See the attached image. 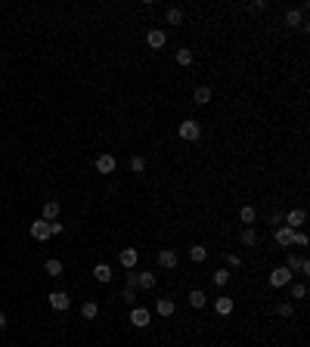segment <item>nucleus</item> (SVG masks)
<instances>
[{
	"label": "nucleus",
	"instance_id": "423d86ee",
	"mask_svg": "<svg viewBox=\"0 0 310 347\" xmlns=\"http://www.w3.org/2000/svg\"><path fill=\"white\" fill-rule=\"evenodd\" d=\"M289 282H292V270L276 267L273 273H270V285H273V289H282V285H289Z\"/></svg>",
	"mask_w": 310,
	"mask_h": 347
},
{
	"label": "nucleus",
	"instance_id": "f8f14e48",
	"mask_svg": "<svg viewBox=\"0 0 310 347\" xmlns=\"http://www.w3.org/2000/svg\"><path fill=\"white\" fill-rule=\"evenodd\" d=\"M174 310H177V304H174L171 298H158L155 301V313H158V316L167 319V316H174Z\"/></svg>",
	"mask_w": 310,
	"mask_h": 347
},
{
	"label": "nucleus",
	"instance_id": "6e6552de",
	"mask_svg": "<svg viewBox=\"0 0 310 347\" xmlns=\"http://www.w3.org/2000/svg\"><path fill=\"white\" fill-rule=\"evenodd\" d=\"M93 167L99 174H115V167H118V162H115L112 155H96V162H93Z\"/></svg>",
	"mask_w": 310,
	"mask_h": 347
},
{
	"label": "nucleus",
	"instance_id": "c85d7f7f",
	"mask_svg": "<svg viewBox=\"0 0 310 347\" xmlns=\"http://www.w3.org/2000/svg\"><path fill=\"white\" fill-rule=\"evenodd\" d=\"M292 313H295V307H292L289 301H282V304H276V316H282V319H289Z\"/></svg>",
	"mask_w": 310,
	"mask_h": 347
},
{
	"label": "nucleus",
	"instance_id": "7ed1b4c3",
	"mask_svg": "<svg viewBox=\"0 0 310 347\" xmlns=\"http://www.w3.org/2000/svg\"><path fill=\"white\" fill-rule=\"evenodd\" d=\"M158 267H162V270H174V267H177V251H174V248H162V251H158Z\"/></svg>",
	"mask_w": 310,
	"mask_h": 347
},
{
	"label": "nucleus",
	"instance_id": "6ab92c4d",
	"mask_svg": "<svg viewBox=\"0 0 310 347\" xmlns=\"http://www.w3.org/2000/svg\"><path fill=\"white\" fill-rule=\"evenodd\" d=\"M155 273H140V292H152L155 289Z\"/></svg>",
	"mask_w": 310,
	"mask_h": 347
},
{
	"label": "nucleus",
	"instance_id": "c756f323",
	"mask_svg": "<svg viewBox=\"0 0 310 347\" xmlns=\"http://www.w3.org/2000/svg\"><path fill=\"white\" fill-rule=\"evenodd\" d=\"M301 260H304V257H298V255H292V251H289V257H286V264H282V267H286V270H292V273H298Z\"/></svg>",
	"mask_w": 310,
	"mask_h": 347
},
{
	"label": "nucleus",
	"instance_id": "5701e85b",
	"mask_svg": "<svg viewBox=\"0 0 310 347\" xmlns=\"http://www.w3.org/2000/svg\"><path fill=\"white\" fill-rule=\"evenodd\" d=\"M255 217H257V211L251 208V205H245V208L239 211V220H242V223H245V226H251V223H255Z\"/></svg>",
	"mask_w": 310,
	"mask_h": 347
},
{
	"label": "nucleus",
	"instance_id": "f704fd0d",
	"mask_svg": "<svg viewBox=\"0 0 310 347\" xmlns=\"http://www.w3.org/2000/svg\"><path fill=\"white\" fill-rule=\"evenodd\" d=\"M307 242H310V239H307V233H298V230H295V245H301V248H304Z\"/></svg>",
	"mask_w": 310,
	"mask_h": 347
},
{
	"label": "nucleus",
	"instance_id": "2eb2a0df",
	"mask_svg": "<svg viewBox=\"0 0 310 347\" xmlns=\"http://www.w3.org/2000/svg\"><path fill=\"white\" fill-rule=\"evenodd\" d=\"M239 242L245 245V248H255V245H257V233H255V226H245V230L239 233Z\"/></svg>",
	"mask_w": 310,
	"mask_h": 347
},
{
	"label": "nucleus",
	"instance_id": "c9c22d12",
	"mask_svg": "<svg viewBox=\"0 0 310 347\" xmlns=\"http://www.w3.org/2000/svg\"><path fill=\"white\" fill-rule=\"evenodd\" d=\"M227 264H230V267H239L242 257H239V255H227Z\"/></svg>",
	"mask_w": 310,
	"mask_h": 347
},
{
	"label": "nucleus",
	"instance_id": "2f4dec72",
	"mask_svg": "<svg viewBox=\"0 0 310 347\" xmlns=\"http://www.w3.org/2000/svg\"><path fill=\"white\" fill-rule=\"evenodd\" d=\"M121 301L133 307V304H137V289H124V292H121Z\"/></svg>",
	"mask_w": 310,
	"mask_h": 347
},
{
	"label": "nucleus",
	"instance_id": "aec40b11",
	"mask_svg": "<svg viewBox=\"0 0 310 347\" xmlns=\"http://www.w3.org/2000/svg\"><path fill=\"white\" fill-rule=\"evenodd\" d=\"M44 270H47V276H62V260L50 257L47 264H44Z\"/></svg>",
	"mask_w": 310,
	"mask_h": 347
},
{
	"label": "nucleus",
	"instance_id": "0eeeda50",
	"mask_svg": "<svg viewBox=\"0 0 310 347\" xmlns=\"http://www.w3.org/2000/svg\"><path fill=\"white\" fill-rule=\"evenodd\" d=\"M149 319H152V313H149L146 307H133V310H130V323L137 326V329H146Z\"/></svg>",
	"mask_w": 310,
	"mask_h": 347
},
{
	"label": "nucleus",
	"instance_id": "9d476101",
	"mask_svg": "<svg viewBox=\"0 0 310 347\" xmlns=\"http://www.w3.org/2000/svg\"><path fill=\"white\" fill-rule=\"evenodd\" d=\"M31 239H37V242L50 239V223L47 220H35V223H31Z\"/></svg>",
	"mask_w": 310,
	"mask_h": 347
},
{
	"label": "nucleus",
	"instance_id": "e433bc0d",
	"mask_svg": "<svg viewBox=\"0 0 310 347\" xmlns=\"http://www.w3.org/2000/svg\"><path fill=\"white\" fill-rule=\"evenodd\" d=\"M62 233V223H50V236H59Z\"/></svg>",
	"mask_w": 310,
	"mask_h": 347
},
{
	"label": "nucleus",
	"instance_id": "7c9ffc66",
	"mask_svg": "<svg viewBox=\"0 0 310 347\" xmlns=\"http://www.w3.org/2000/svg\"><path fill=\"white\" fill-rule=\"evenodd\" d=\"M211 282L214 285H227L230 282V270H217V273H211Z\"/></svg>",
	"mask_w": 310,
	"mask_h": 347
},
{
	"label": "nucleus",
	"instance_id": "ddd939ff",
	"mask_svg": "<svg viewBox=\"0 0 310 347\" xmlns=\"http://www.w3.org/2000/svg\"><path fill=\"white\" fill-rule=\"evenodd\" d=\"M211 96H214L211 87H196V90H192V103H196V106H208Z\"/></svg>",
	"mask_w": 310,
	"mask_h": 347
},
{
	"label": "nucleus",
	"instance_id": "a211bd4d",
	"mask_svg": "<svg viewBox=\"0 0 310 347\" xmlns=\"http://www.w3.org/2000/svg\"><path fill=\"white\" fill-rule=\"evenodd\" d=\"M214 310L220 313V316H230V313H233V298H217L214 301Z\"/></svg>",
	"mask_w": 310,
	"mask_h": 347
},
{
	"label": "nucleus",
	"instance_id": "39448f33",
	"mask_svg": "<svg viewBox=\"0 0 310 347\" xmlns=\"http://www.w3.org/2000/svg\"><path fill=\"white\" fill-rule=\"evenodd\" d=\"M273 239H276V245H282V248H292V245H295V230H289V226H276Z\"/></svg>",
	"mask_w": 310,
	"mask_h": 347
},
{
	"label": "nucleus",
	"instance_id": "412c9836",
	"mask_svg": "<svg viewBox=\"0 0 310 347\" xmlns=\"http://www.w3.org/2000/svg\"><path fill=\"white\" fill-rule=\"evenodd\" d=\"M189 304H192V307H205V304H208V294L199 292V289H192V292H189Z\"/></svg>",
	"mask_w": 310,
	"mask_h": 347
},
{
	"label": "nucleus",
	"instance_id": "a878e982",
	"mask_svg": "<svg viewBox=\"0 0 310 347\" xmlns=\"http://www.w3.org/2000/svg\"><path fill=\"white\" fill-rule=\"evenodd\" d=\"M177 65H192V50L189 47H180L177 50Z\"/></svg>",
	"mask_w": 310,
	"mask_h": 347
},
{
	"label": "nucleus",
	"instance_id": "dca6fc26",
	"mask_svg": "<svg viewBox=\"0 0 310 347\" xmlns=\"http://www.w3.org/2000/svg\"><path fill=\"white\" fill-rule=\"evenodd\" d=\"M164 40H167L164 31H149V35H146V44L152 47V50H162V47H164Z\"/></svg>",
	"mask_w": 310,
	"mask_h": 347
},
{
	"label": "nucleus",
	"instance_id": "72a5a7b5",
	"mask_svg": "<svg viewBox=\"0 0 310 347\" xmlns=\"http://www.w3.org/2000/svg\"><path fill=\"white\" fill-rule=\"evenodd\" d=\"M282 211H270V226H282Z\"/></svg>",
	"mask_w": 310,
	"mask_h": 347
},
{
	"label": "nucleus",
	"instance_id": "b1692460",
	"mask_svg": "<svg viewBox=\"0 0 310 347\" xmlns=\"http://www.w3.org/2000/svg\"><path fill=\"white\" fill-rule=\"evenodd\" d=\"M164 22H167V25H180V22H183V10H177V6H171V10L164 13Z\"/></svg>",
	"mask_w": 310,
	"mask_h": 347
},
{
	"label": "nucleus",
	"instance_id": "4c0bfd02",
	"mask_svg": "<svg viewBox=\"0 0 310 347\" xmlns=\"http://www.w3.org/2000/svg\"><path fill=\"white\" fill-rule=\"evenodd\" d=\"M0 329H6V316H3V313H0Z\"/></svg>",
	"mask_w": 310,
	"mask_h": 347
},
{
	"label": "nucleus",
	"instance_id": "4be33fe9",
	"mask_svg": "<svg viewBox=\"0 0 310 347\" xmlns=\"http://www.w3.org/2000/svg\"><path fill=\"white\" fill-rule=\"evenodd\" d=\"M96 313H99V304H96V301H87V304L81 307V316H84V319H96Z\"/></svg>",
	"mask_w": 310,
	"mask_h": 347
},
{
	"label": "nucleus",
	"instance_id": "f257e3e1",
	"mask_svg": "<svg viewBox=\"0 0 310 347\" xmlns=\"http://www.w3.org/2000/svg\"><path fill=\"white\" fill-rule=\"evenodd\" d=\"M180 137L189 140V143H196L199 137H202V124H199L196 118H186V121H180Z\"/></svg>",
	"mask_w": 310,
	"mask_h": 347
},
{
	"label": "nucleus",
	"instance_id": "9b49d317",
	"mask_svg": "<svg viewBox=\"0 0 310 347\" xmlns=\"http://www.w3.org/2000/svg\"><path fill=\"white\" fill-rule=\"evenodd\" d=\"M118 260H121L124 270H133V267H137V260H140V251L137 248H124L121 255H118Z\"/></svg>",
	"mask_w": 310,
	"mask_h": 347
},
{
	"label": "nucleus",
	"instance_id": "393cba45",
	"mask_svg": "<svg viewBox=\"0 0 310 347\" xmlns=\"http://www.w3.org/2000/svg\"><path fill=\"white\" fill-rule=\"evenodd\" d=\"M189 257H192V260H196V264H202V260L208 257V251H205V245H192V248H189Z\"/></svg>",
	"mask_w": 310,
	"mask_h": 347
},
{
	"label": "nucleus",
	"instance_id": "f03ea898",
	"mask_svg": "<svg viewBox=\"0 0 310 347\" xmlns=\"http://www.w3.org/2000/svg\"><path fill=\"white\" fill-rule=\"evenodd\" d=\"M304 16H307V3L298 6V10H289V13H286V25H292V28H304V31H307V19H304Z\"/></svg>",
	"mask_w": 310,
	"mask_h": 347
},
{
	"label": "nucleus",
	"instance_id": "cd10ccee",
	"mask_svg": "<svg viewBox=\"0 0 310 347\" xmlns=\"http://www.w3.org/2000/svg\"><path fill=\"white\" fill-rule=\"evenodd\" d=\"M130 171H133V174H143V171H146V158H143V155H133V158H130Z\"/></svg>",
	"mask_w": 310,
	"mask_h": 347
},
{
	"label": "nucleus",
	"instance_id": "4468645a",
	"mask_svg": "<svg viewBox=\"0 0 310 347\" xmlns=\"http://www.w3.org/2000/svg\"><path fill=\"white\" fill-rule=\"evenodd\" d=\"M59 211H62V205L50 199V201H44V217H40V220H47V223H50V220H56V217H59Z\"/></svg>",
	"mask_w": 310,
	"mask_h": 347
},
{
	"label": "nucleus",
	"instance_id": "473e14b6",
	"mask_svg": "<svg viewBox=\"0 0 310 347\" xmlns=\"http://www.w3.org/2000/svg\"><path fill=\"white\" fill-rule=\"evenodd\" d=\"M304 294H307V285H304V282L292 285V298H304Z\"/></svg>",
	"mask_w": 310,
	"mask_h": 347
},
{
	"label": "nucleus",
	"instance_id": "f3484780",
	"mask_svg": "<svg viewBox=\"0 0 310 347\" xmlns=\"http://www.w3.org/2000/svg\"><path fill=\"white\" fill-rule=\"evenodd\" d=\"M93 279H96V282H109V279H112V267H109V264H96L93 267Z\"/></svg>",
	"mask_w": 310,
	"mask_h": 347
},
{
	"label": "nucleus",
	"instance_id": "20e7f679",
	"mask_svg": "<svg viewBox=\"0 0 310 347\" xmlns=\"http://www.w3.org/2000/svg\"><path fill=\"white\" fill-rule=\"evenodd\" d=\"M282 220H286V226H289V230H298V226H304V220H307V211H304V208H292V211H289V214L282 217Z\"/></svg>",
	"mask_w": 310,
	"mask_h": 347
},
{
	"label": "nucleus",
	"instance_id": "bb28decb",
	"mask_svg": "<svg viewBox=\"0 0 310 347\" xmlns=\"http://www.w3.org/2000/svg\"><path fill=\"white\" fill-rule=\"evenodd\" d=\"M124 279H128V289H137L140 292V270H128Z\"/></svg>",
	"mask_w": 310,
	"mask_h": 347
},
{
	"label": "nucleus",
	"instance_id": "1a4fd4ad",
	"mask_svg": "<svg viewBox=\"0 0 310 347\" xmlns=\"http://www.w3.org/2000/svg\"><path fill=\"white\" fill-rule=\"evenodd\" d=\"M50 307H53V310H69L72 307L69 292H53V294H50Z\"/></svg>",
	"mask_w": 310,
	"mask_h": 347
}]
</instances>
